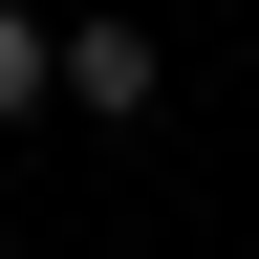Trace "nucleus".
Segmentation results:
<instances>
[{
  "instance_id": "nucleus-2",
  "label": "nucleus",
  "mask_w": 259,
  "mask_h": 259,
  "mask_svg": "<svg viewBox=\"0 0 259 259\" xmlns=\"http://www.w3.org/2000/svg\"><path fill=\"white\" fill-rule=\"evenodd\" d=\"M44 65H65V22H22V0H0V130L44 108Z\"/></svg>"
},
{
  "instance_id": "nucleus-1",
  "label": "nucleus",
  "mask_w": 259,
  "mask_h": 259,
  "mask_svg": "<svg viewBox=\"0 0 259 259\" xmlns=\"http://www.w3.org/2000/svg\"><path fill=\"white\" fill-rule=\"evenodd\" d=\"M44 108L130 130V108H151V22H65V65H44Z\"/></svg>"
}]
</instances>
